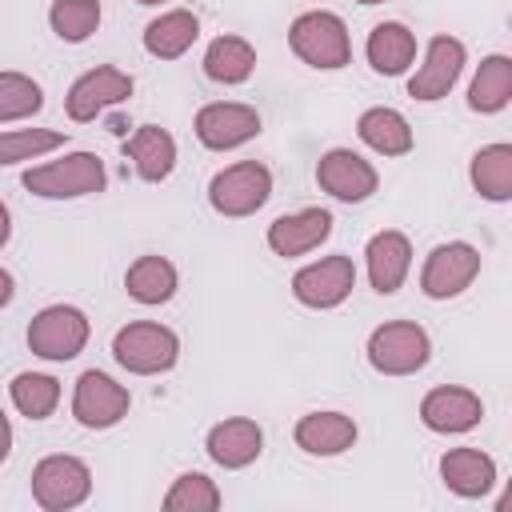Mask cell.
Instances as JSON below:
<instances>
[{"mask_svg": "<svg viewBox=\"0 0 512 512\" xmlns=\"http://www.w3.org/2000/svg\"><path fill=\"white\" fill-rule=\"evenodd\" d=\"M104 164L96 152H68L64 160H48L40 168L24 172V188L44 196V200H72V196H92L104 188Z\"/></svg>", "mask_w": 512, "mask_h": 512, "instance_id": "3957f363", "label": "cell"}, {"mask_svg": "<svg viewBox=\"0 0 512 512\" xmlns=\"http://www.w3.org/2000/svg\"><path fill=\"white\" fill-rule=\"evenodd\" d=\"M12 404L28 416V420H44L56 412L60 404V380L56 376H44V372H20L12 380Z\"/></svg>", "mask_w": 512, "mask_h": 512, "instance_id": "f1b7e54d", "label": "cell"}, {"mask_svg": "<svg viewBox=\"0 0 512 512\" xmlns=\"http://www.w3.org/2000/svg\"><path fill=\"white\" fill-rule=\"evenodd\" d=\"M316 184L328 196L344 200V204H360V200H368L376 192L380 176H376V168L360 152H352V148H328L320 156V164H316Z\"/></svg>", "mask_w": 512, "mask_h": 512, "instance_id": "30bf717a", "label": "cell"}, {"mask_svg": "<svg viewBox=\"0 0 512 512\" xmlns=\"http://www.w3.org/2000/svg\"><path fill=\"white\" fill-rule=\"evenodd\" d=\"M352 288H356V268L348 256H324L292 276V296L308 308H336L348 300Z\"/></svg>", "mask_w": 512, "mask_h": 512, "instance_id": "8fae6325", "label": "cell"}, {"mask_svg": "<svg viewBox=\"0 0 512 512\" xmlns=\"http://www.w3.org/2000/svg\"><path fill=\"white\" fill-rule=\"evenodd\" d=\"M468 176L484 200H492V204L512 200V144H484L472 156Z\"/></svg>", "mask_w": 512, "mask_h": 512, "instance_id": "d4e9b609", "label": "cell"}, {"mask_svg": "<svg viewBox=\"0 0 512 512\" xmlns=\"http://www.w3.org/2000/svg\"><path fill=\"white\" fill-rule=\"evenodd\" d=\"M356 132H360V140L372 148V152H380V156H404V152H412V128H408V120L396 112V108H368V112H360V120H356Z\"/></svg>", "mask_w": 512, "mask_h": 512, "instance_id": "cb8c5ba5", "label": "cell"}, {"mask_svg": "<svg viewBox=\"0 0 512 512\" xmlns=\"http://www.w3.org/2000/svg\"><path fill=\"white\" fill-rule=\"evenodd\" d=\"M440 476L456 496L480 500L496 484V460L480 448H452V452L440 456Z\"/></svg>", "mask_w": 512, "mask_h": 512, "instance_id": "ffe728a7", "label": "cell"}, {"mask_svg": "<svg viewBox=\"0 0 512 512\" xmlns=\"http://www.w3.org/2000/svg\"><path fill=\"white\" fill-rule=\"evenodd\" d=\"M360 4H384V0H360Z\"/></svg>", "mask_w": 512, "mask_h": 512, "instance_id": "74e56055", "label": "cell"}, {"mask_svg": "<svg viewBox=\"0 0 512 512\" xmlns=\"http://www.w3.org/2000/svg\"><path fill=\"white\" fill-rule=\"evenodd\" d=\"M288 44L304 64L324 68V72H336L352 60V40H348L344 20L336 12H324V8L296 16L288 28Z\"/></svg>", "mask_w": 512, "mask_h": 512, "instance_id": "6da1fadb", "label": "cell"}, {"mask_svg": "<svg viewBox=\"0 0 512 512\" xmlns=\"http://www.w3.org/2000/svg\"><path fill=\"white\" fill-rule=\"evenodd\" d=\"M136 4H164V0H136Z\"/></svg>", "mask_w": 512, "mask_h": 512, "instance_id": "8d00e7d4", "label": "cell"}, {"mask_svg": "<svg viewBox=\"0 0 512 512\" xmlns=\"http://www.w3.org/2000/svg\"><path fill=\"white\" fill-rule=\"evenodd\" d=\"M124 156L136 164V176L148 184H160L172 168H176V140L172 132H164L160 124H140L128 140H124Z\"/></svg>", "mask_w": 512, "mask_h": 512, "instance_id": "44dd1931", "label": "cell"}, {"mask_svg": "<svg viewBox=\"0 0 512 512\" xmlns=\"http://www.w3.org/2000/svg\"><path fill=\"white\" fill-rule=\"evenodd\" d=\"M72 416H76L84 428H112V424H120V420L128 416V388L116 384L108 372L88 368V372L76 380Z\"/></svg>", "mask_w": 512, "mask_h": 512, "instance_id": "7c38bea8", "label": "cell"}, {"mask_svg": "<svg viewBox=\"0 0 512 512\" xmlns=\"http://www.w3.org/2000/svg\"><path fill=\"white\" fill-rule=\"evenodd\" d=\"M480 416H484L480 396L468 392V388H456V384L432 388V392L420 400V420H424L432 432H444V436H456V432L476 428Z\"/></svg>", "mask_w": 512, "mask_h": 512, "instance_id": "9a60e30c", "label": "cell"}, {"mask_svg": "<svg viewBox=\"0 0 512 512\" xmlns=\"http://www.w3.org/2000/svg\"><path fill=\"white\" fill-rule=\"evenodd\" d=\"M364 260H368V280H372V288H376L380 296H392V292L404 284L408 268H412V244H408L404 232L384 228V232H376V236L368 240Z\"/></svg>", "mask_w": 512, "mask_h": 512, "instance_id": "e0dca14e", "label": "cell"}, {"mask_svg": "<svg viewBox=\"0 0 512 512\" xmlns=\"http://www.w3.org/2000/svg\"><path fill=\"white\" fill-rule=\"evenodd\" d=\"M196 36H200V20L188 8H172L144 28V48L156 60H176L196 44Z\"/></svg>", "mask_w": 512, "mask_h": 512, "instance_id": "7402d4cb", "label": "cell"}, {"mask_svg": "<svg viewBox=\"0 0 512 512\" xmlns=\"http://www.w3.org/2000/svg\"><path fill=\"white\" fill-rule=\"evenodd\" d=\"M112 356H116L120 368H128L136 376H156V372H168L180 360V336L164 324L136 320V324H124L112 336Z\"/></svg>", "mask_w": 512, "mask_h": 512, "instance_id": "7a4b0ae2", "label": "cell"}, {"mask_svg": "<svg viewBox=\"0 0 512 512\" xmlns=\"http://www.w3.org/2000/svg\"><path fill=\"white\" fill-rule=\"evenodd\" d=\"M44 108V92L32 76L24 72H0V124L24 120Z\"/></svg>", "mask_w": 512, "mask_h": 512, "instance_id": "1f68e13d", "label": "cell"}, {"mask_svg": "<svg viewBox=\"0 0 512 512\" xmlns=\"http://www.w3.org/2000/svg\"><path fill=\"white\" fill-rule=\"evenodd\" d=\"M124 288L136 304H164L176 296V264L164 256H140L128 264Z\"/></svg>", "mask_w": 512, "mask_h": 512, "instance_id": "484cf974", "label": "cell"}, {"mask_svg": "<svg viewBox=\"0 0 512 512\" xmlns=\"http://www.w3.org/2000/svg\"><path fill=\"white\" fill-rule=\"evenodd\" d=\"M512 100V60L508 56H484L480 72L468 88V108L472 112H500Z\"/></svg>", "mask_w": 512, "mask_h": 512, "instance_id": "83f0119b", "label": "cell"}, {"mask_svg": "<svg viewBox=\"0 0 512 512\" xmlns=\"http://www.w3.org/2000/svg\"><path fill=\"white\" fill-rule=\"evenodd\" d=\"M8 236H12V216H8V208H4V200H0V248L8 244Z\"/></svg>", "mask_w": 512, "mask_h": 512, "instance_id": "d590c367", "label": "cell"}, {"mask_svg": "<svg viewBox=\"0 0 512 512\" xmlns=\"http://www.w3.org/2000/svg\"><path fill=\"white\" fill-rule=\"evenodd\" d=\"M256 68V48L244 36H216L204 52V76L216 84H244Z\"/></svg>", "mask_w": 512, "mask_h": 512, "instance_id": "4316f807", "label": "cell"}, {"mask_svg": "<svg viewBox=\"0 0 512 512\" xmlns=\"http://www.w3.org/2000/svg\"><path fill=\"white\" fill-rule=\"evenodd\" d=\"M128 96H132V76L120 72V68H112V64H100V68L84 72V76L68 88V116H72L76 124H88V120H96L100 108L120 104V100H128Z\"/></svg>", "mask_w": 512, "mask_h": 512, "instance_id": "5bb4252c", "label": "cell"}, {"mask_svg": "<svg viewBox=\"0 0 512 512\" xmlns=\"http://www.w3.org/2000/svg\"><path fill=\"white\" fill-rule=\"evenodd\" d=\"M432 340L412 320H388L368 336V364L384 376H412L428 364Z\"/></svg>", "mask_w": 512, "mask_h": 512, "instance_id": "277c9868", "label": "cell"}, {"mask_svg": "<svg viewBox=\"0 0 512 512\" xmlns=\"http://www.w3.org/2000/svg\"><path fill=\"white\" fill-rule=\"evenodd\" d=\"M268 196H272V172L260 160L228 164L208 184V200L220 216H252L268 204Z\"/></svg>", "mask_w": 512, "mask_h": 512, "instance_id": "5b68a950", "label": "cell"}, {"mask_svg": "<svg viewBox=\"0 0 512 512\" xmlns=\"http://www.w3.org/2000/svg\"><path fill=\"white\" fill-rule=\"evenodd\" d=\"M88 492H92V472L76 456L56 452L32 468V496L44 512H68V508L84 504Z\"/></svg>", "mask_w": 512, "mask_h": 512, "instance_id": "8992f818", "label": "cell"}, {"mask_svg": "<svg viewBox=\"0 0 512 512\" xmlns=\"http://www.w3.org/2000/svg\"><path fill=\"white\" fill-rule=\"evenodd\" d=\"M476 272H480V252L464 240H448V244H436L428 252L424 272H420V288L432 300H452L476 280Z\"/></svg>", "mask_w": 512, "mask_h": 512, "instance_id": "ba28073f", "label": "cell"}, {"mask_svg": "<svg viewBox=\"0 0 512 512\" xmlns=\"http://www.w3.org/2000/svg\"><path fill=\"white\" fill-rule=\"evenodd\" d=\"M204 448H208V456H212L220 468H248V464L260 456V448H264V432H260L256 420L232 416V420L212 424Z\"/></svg>", "mask_w": 512, "mask_h": 512, "instance_id": "ac0fdd59", "label": "cell"}, {"mask_svg": "<svg viewBox=\"0 0 512 512\" xmlns=\"http://www.w3.org/2000/svg\"><path fill=\"white\" fill-rule=\"evenodd\" d=\"M48 24H52V32H56L60 40L80 44V40H88V36L96 32V24H100V0H56V4L48 8Z\"/></svg>", "mask_w": 512, "mask_h": 512, "instance_id": "f546056e", "label": "cell"}, {"mask_svg": "<svg viewBox=\"0 0 512 512\" xmlns=\"http://www.w3.org/2000/svg\"><path fill=\"white\" fill-rule=\"evenodd\" d=\"M164 508H168V512H216V508H220V488H216V480H208L204 472H184V476L168 488Z\"/></svg>", "mask_w": 512, "mask_h": 512, "instance_id": "4dcf8cb0", "label": "cell"}, {"mask_svg": "<svg viewBox=\"0 0 512 512\" xmlns=\"http://www.w3.org/2000/svg\"><path fill=\"white\" fill-rule=\"evenodd\" d=\"M252 136H260V112L252 104H236V100H220V104H204L196 112V140L212 152H228L248 144Z\"/></svg>", "mask_w": 512, "mask_h": 512, "instance_id": "9c48e42d", "label": "cell"}, {"mask_svg": "<svg viewBox=\"0 0 512 512\" xmlns=\"http://www.w3.org/2000/svg\"><path fill=\"white\" fill-rule=\"evenodd\" d=\"M12 292H16L12 272H4V268H0V308H4V304H12Z\"/></svg>", "mask_w": 512, "mask_h": 512, "instance_id": "e575fe53", "label": "cell"}, {"mask_svg": "<svg viewBox=\"0 0 512 512\" xmlns=\"http://www.w3.org/2000/svg\"><path fill=\"white\" fill-rule=\"evenodd\" d=\"M64 144V132L56 128H16V132H0V164H20V160H36L52 148Z\"/></svg>", "mask_w": 512, "mask_h": 512, "instance_id": "d6a6232c", "label": "cell"}, {"mask_svg": "<svg viewBox=\"0 0 512 512\" xmlns=\"http://www.w3.org/2000/svg\"><path fill=\"white\" fill-rule=\"evenodd\" d=\"M464 44L456 36H432L424 48V64L416 68V76L408 80V96L412 100H440L452 92V84L464 72Z\"/></svg>", "mask_w": 512, "mask_h": 512, "instance_id": "4fadbf2b", "label": "cell"}, {"mask_svg": "<svg viewBox=\"0 0 512 512\" xmlns=\"http://www.w3.org/2000/svg\"><path fill=\"white\" fill-rule=\"evenodd\" d=\"M416 60V36L400 20H384L368 32V64L380 76H400Z\"/></svg>", "mask_w": 512, "mask_h": 512, "instance_id": "603a6c76", "label": "cell"}, {"mask_svg": "<svg viewBox=\"0 0 512 512\" xmlns=\"http://www.w3.org/2000/svg\"><path fill=\"white\" fill-rule=\"evenodd\" d=\"M292 436L308 456H340L356 444V420L344 412H308L296 420Z\"/></svg>", "mask_w": 512, "mask_h": 512, "instance_id": "d6986e66", "label": "cell"}, {"mask_svg": "<svg viewBox=\"0 0 512 512\" xmlns=\"http://www.w3.org/2000/svg\"><path fill=\"white\" fill-rule=\"evenodd\" d=\"M332 236V212L328 208H300L268 224V248L276 256H304L320 248Z\"/></svg>", "mask_w": 512, "mask_h": 512, "instance_id": "2e32d148", "label": "cell"}, {"mask_svg": "<svg viewBox=\"0 0 512 512\" xmlns=\"http://www.w3.org/2000/svg\"><path fill=\"white\" fill-rule=\"evenodd\" d=\"M88 344V316L72 304L40 308L28 324V348L40 360H72Z\"/></svg>", "mask_w": 512, "mask_h": 512, "instance_id": "52a82bcc", "label": "cell"}, {"mask_svg": "<svg viewBox=\"0 0 512 512\" xmlns=\"http://www.w3.org/2000/svg\"><path fill=\"white\" fill-rule=\"evenodd\" d=\"M8 452H12V424H8V416L0 408V464L8 460Z\"/></svg>", "mask_w": 512, "mask_h": 512, "instance_id": "836d02e7", "label": "cell"}]
</instances>
